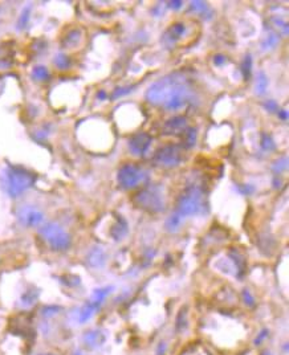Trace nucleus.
Instances as JSON below:
<instances>
[{"label":"nucleus","mask_w":289,"mask_h":355,"mask_svg":"<svg viewBox=\"0 0 289 355\" xmlns=\"http://www.w3.org/2000/svg\"><path fill=\"white\" fill-rule=\"evenodd\" d=\"M146 101L166 110H178L195 98V90L183 72H174L162 77L146 90Z\"/></svg>","instance_id":"obj_1"},{"label":"nucleus","mask_w":289,"mask_h":355,"mask_svg":"<svg viewBox=\"0 0 289 355\" xmlns=\"http://www.w3.org/2000/svg\"><path fill=\"white\" fill-rule=\"evenodd\" d=\"M206 212H207V199L204 186L199 182H191L179 195L175 214L185 219L190 216H200Z\"/></svg>","instance_id":"obj_2"},{"label":"nucleus","mask_w":289,"mask_h":355,"mask_svg":"<svg viewBox=\"0 0 289 355\" xmlns=\"http://www.w3.org/2000/svg\"><path fill=\"white\" fill-rule=\"evenodd\" d=\"M3 187L11 198H18L30 190L36 182V176L23 167L10 166L3 172Z\"/></svg>","instance_id":"obj_3"},{"label":"nucleus","mask_w":289,"mask_h":355,"mask_svg":"<svg viewBox=\"0 0 289 355\" xmlns=\"http://www.w3.org/2000/svg\"><path fill=\"white\" fill-rule=\"evenodd\" d=\"M134 204L149 214H160L165 210V198L158 186H148L133 198Z\"/></svg>","instance_id":"obj_4"},{"label":"nucleus","mask_w":289,"mask_h":355,"mask_svg":"<svg viewBox=\"0 0 289 355\" xmlns=\"http://www.w3.org/2000/svg\"><path fill=\"white\" fill-rule=\"evenodd\" d=\"M39 232H40L41 237L48 243V245L53 251L63 252L67 251V249L71 247V235L64 230L60 224H57V223H47V224L41 227Z\"/></svg>","instance_id":"obj_5"},{"label":"nucleus","mask_w":289,"mask_h":355,"mask_svg":"<svg viewBox=\"0 0 289 355\" xmlns=\"http://www.w3.org/2000/svg\"><path fill=\"white\" fill-rule=\"evenodd\" d=\"M149 181V172L138 164H125L117 175L118 186L122 190H134Z\"/></svg>","instance_id":"obj_6"},{"label":"nucleus","mask_w":289,"mask_h":355,"mask_svg":"<svg viewBox=\"0 0 289 355\" xmlns=\"http://www.w3.org/2000/svg\"><path fill=\"white\" fill-rule=\"evenodd\" d=\"M183 160V151L182 147L177 144H167L158 148L153 155V164L161 168H175Z\"/></svg>","instance_id":"obj_7"},{"label":"nucleus","mask_w":289,"mask_h":355,"mask_svg":"<svg viewBox=\"0 0 289 355\" xmlns=\"http://www.w3.org/2000/svg\"><path fill=\"white\" fill-rule=\"evenodd\" d=\"M16 216L24 227H37L44 222V214L34 206H23L18 210Z\"/></svg>","instance_id":"obj_8"},{"label":"nucleus","mask_w":289,"mask_h":355,"mask_svg":"<svg viewBox=\"0 0 289 355\" xmlns=\"http://www.w3.org/2000/svg\"><path fill=\"white\" fill-rule=\"evenodd\" d=\"M187 32V26L183 22H177L171 24L166 30V32L162 36V43L169 49H174L179 41L183 39V36Z\"/></svg>","instance_id":"obj_9"},{"label":"nucleus","mask_w":289,"mask_h":355,"mask_svg":"<svg viewBox=\"0 0 289 355\" xmlns=\"http://www.w3.org/2000/svg\"><path fill=\"white\" fill-rule=\"evenodd\" d=\"M153 138L148 133H138L129 139V150L137 156H143L152 146Z\"/></svg>","instance_id":"obj_10"},{"label":"nucleus","mask_w":289,"mask_h":355,"mask_svg":"<svg viewBox=\"0 0 289 355\" xmlns=\"http://www.w3.org/2000/svg\"><path fill=\"white\" fill-rule=\"evenodd\" d=\"M187 127H189L187 118L183 115H175L165 122L162 127V134L163 135H182Z\"/></svg>","instance_id":"obj_11"},{"label":"nucleus","mask_w":289,"mask_h":355,"mask_svg":"<svg viewBox=\"0 0 289 355\" xmlns=\"http://www.w3.org/2000/svg\"><path fill=\"white\" fill-rule=\"evenodd\" d=\"M86 261L89 264V266L97 269V268H102L106 263V252L102 247H93L90 252L88 253Z\"/></svg>","instance_id":"obj_12"},{"label":"nucleus","mask_w":289,"mask_h":355,"mask_svg":"<svg viewBox=\"0 0 289 355\" xmlns=\"http://www.w3.org/2000/svg\"><path fill=\"white\" fill-rule=\"evenodd\" d=\"M105 340H106V335L98 329L89 330L84 334V343L88 348L100 347L105 343Z\"/></svg>","instance_id":"obj_13"},{"label":"nucleus","mask_w":289,"mask_h":355,"mask_svg":"<svg viewBox=\"0 0 289 355\" xmlns=\"http://www.w3.org/2000/svg\"><path fill=\"white\" fill-rule=\"evenodd\" d=\"M127 231H129V226H127L126 220H125L122 216H118V218H117V222L114 223V226L111 227L110 236L113 237L115 241H119L126 236Z\"/></svg>","instance_id":"obj_14"},{"label":"nucleus","mask_w":289,"mask_h":355,"mask_svg":"<svg viewBox=\"0 0 289 355\" xmlns=\"http://www.w3.org/2000/svg\"><path fill=\"white\" fill-rule=\"evenodd\" d=\"M111 290H113V286H105V288L96 289V290L93 292L92 298H90V301H88V302L92 303L93 306L98 310L101 305H102V302L105 301V298L109 296V293H110Z\"/></svg>","instance_id":"obj_15"},{"label":"nucleus","mask_w":289,"mask_h":355,"mask_svg":"<svg viewBox=\"0 0 289 355\" xmlns=\"http://www.w3.org/2000/svg\"><path fill=\"white\" fill-rule=\"evenodd\" d=\"M197 144V129L195 127H187L185 133L182 134V147L193 148Z\"/></svg>","instance_id":"obj_16"},{"label":"nucleus","mask_w":289,"mask_h":355,"mask_svg":"<svg viewBox=\"0 0 289 355\" xmlns=\"http://www.w3.org/2000/svg\"><path fill=\"white\" fill-rule=\"evenodd\" d=\"M268 84H269V80H268L267 74L264 73V72H259V74H257V80H256V86H255L256 94H257V96H263L264 93L267 92Z\"/></svg>","instance_id":"obj_17"},{"label":"nucleus","mask_w":289,"mask_h":355,"mask_svg":"<svg viewBox=\"0 0 289 355\" xmlns=\"http://www.w3.org/2000/svg\"><path fill=\"white\" fill-rule=\"evenodd\" d=\"M96 311L97 309L93 306L92 303L86 302L85 305H84V307L80 310V313H78V322H80V323H85V322H88L92 318L93 314H94Z\"/></svg>","instance_id":"obj_18"},{"label":"nucleus","mask_w":289,"mask_h":355,"mask_svg":"<svg viewBox=\"0 0 289 355\" xmlns=\"http://www.w3.org/2000/svg\"><path fill=\"white\" fill-rule=\"evenodd\" d=\"M182 223H183V218L179 216L178 214H173L170 218L166 220V230L171 233L177 232V231H179V228H181Z\"/></svg>","instance_id":"obj_19"},{"label":"nucleus","mask_w":289,"mask_h":355,"mask_svg":"<svg viewBox=\"0 0 289 355\" xmlns=\"http://www.w3.org/2000/svg\"><path fill=\"white\" fill-rule=\"evenodd\" d=\"M260 146L264 151H274L276 150V143H274L273 138L271 134L265 133V131H263L260 135Z\"/></svg>","instance_id":"obj_20"},{"label":"nucleus","mask_w":289,"mask_h":355,"mask_svg":"<svg viewBox=\"0 0 289 355\" xmlns=\"http://www.w3.org/2000/svg\"><path fill=\"white\" fill-rule=\"evenodd\" d=\"M251 72H252V57L251 55H247L241 63V73H243L245 81H248L251 78Z\"/></svg>","instance_id":"obj_21"},{"label":"nucleus","mask_w":289,"mask_h":355,"mask_svg":"<svg viewBox=\"0 0 289 355\" xmlns=\"http://www.w3.org/2000/svg\"><path fill=\"white\" fill-rule=\"evenodd\" d=\"M32 78L36 81H47L49 80V71L43 65L35 67L32 71Z\"/></svg>","instance_id":"obj_22"},{"label":"nucleus","mask_w":289,"mask_h":355,"mask_svg":"<svg viewBox=\"0 0 289 355\" xmlns=\"http://www.w3.org/2000/svg\"><path fill=\"white\" fill-rule=\"evenodd\" d=\"M31 10H32V7H31V6H27V7L22 11V14H20V18H19L18 20V26H16L19 31L24 30V28L27 27V24H28V22H30Z\"/></svg>","instance_id":"obj_23"},{"label":"nucleus","mask_w":289,"mask_h":355,"mask_svg":"<svg viewBox=\"0 0 289 355\" xmlns=\"http://www.w3.org/2000/svg\"><path fill=\"white\" fill-rule=\"evenodd\" d=\"M288 168V156L284 155L281 158H278L277 160H274L273 164L271 166V170L274 174H281L282 171H285Z\"/></svg>","instance_id":"obj_24"},{"label":"nucleus","mask_w":289,"mask_h":355,"mask_svg":"<svg viewBox=\"0 0 289 355\" xmlns=\"http://www.w3.org/2000/svg\"><path fill=\"white\" fill-rule=\"evenodd\" d=\"M37 297H39V293L35 292V290H28L22 296V305L26 307L32 306L36 302Z\"/></svg>","instance_id":"obj_25"},{"label":"nucleus","mask_w":289,"mask_h":355,"mask_svg":"<svg viewBox=\"0 0 289 355\" xmlns=\"http://www.w3.org/2000/svg\"><path fill=\"white\" fill-rule=\"evenodd\" d=\"M135 89V85H129V86H121V88H115L113 90V94H111V100H117V98H121V97L126 96L129 93H131Z\"/></svg>","instance_id":"obj_26"},{"label":"nucleus","mask_w":289,"mask_h":355,"mask_svg":"<svg viewBox=\"0 0 289 355\" xmlns=\"http://www.w3.org/2000/svg\"><path fill=\"white\" fill-rule=\"evenodd\" d=\"M55 65L59 69H68L69 68V65H71V60H69V57L68 56H65L64 53H60V55H57L55 57Z\"/></svg>","instance_id":"obj_27"},{"label":"nucleus","mask_w":289,"mask_h":355,"mask_svg":"<svg viewBox=\"0 0 289 355\" xmlns=\"http://www.w3.org/2000/svg\"><path fill=\"white\" fill-rule=\"evenodd\" d=\"M190 10L198 12V14H202V15H206V12L211 11L207 3H204V2H191L190 3Z\"/></svg>","instance_id":"obj_28"},{"label":"nucleus","mask_w":289,"mask_h":355,"mask_svg":"<svg viewBox=\"0 0 289 355\" xmlns=\"http://www.w3.org/2000/svg\"><path fill=\"white\" fill-rule=\"evenodd\" d=\"M78 40H80V31L74 30L67 36V39H65V44L69 45V47H73V45L77 44Z\"/></svg>","instance_id":"obj_29"},{"label":"nucleus","mask_w":289,"mask_h":355,"mask_svg":"<svg viewBox=\"0 0 289 355\" xmlns=\"http://www.w3.org/2000/svg\"><path fill=\"white\" fill-rule=\"evenodd\" d=\"M278 43V37L276 35H269V36L265 39V41L263 43V49H271L273 47H276V44Z\"/></svg>","instance_id":"obj_30"},{"label":"nucleus","mask_w":289,"mask_h":355,"mask_svg":"<svg viewBox=\"0 0 289 355\" xmlns=\"http://www.w3.org/2000/svg\"><path fill=\"white\" fill-rule=\"evenodd\" d=\"M264 107H265V110L269 111V113H277L278 111L277 102L273 100L265 101V102H264Z\"/></svg>","instance_id":"obj_31"},{"label":"nucleus","mask_w":289,"mask_h":355,"mask_svg":"<svg viewBox=\"0 0 289 355\" xmlns=\"http://www.w3.org/2000/svg\"><path fill=\"white\" fill-rule=\"evenodd\" d=\"M239 191H240L243 195L248 196V195H251V194L255 193V187L251 185H240L239 186Z\"/></svg>","instance_id":"obj_32"},{"label":"nucleus","mask_w":289,"mask_h":355,"mask_svg":"<svg viewBox=\"0 0 289 355\" xmlns=\"http://www.w3.org/2000/svg\"><path fill=\"white\" fill-rule=\"evenodd\" d=\"M60 310V307L57 306H47L44 307V310H43V315H45V317H53L55 314H57V311Z\"/></svg>","instance_id":"obj_33"},{"label":"nucleus","mask_w":289,"mask_h":355,"mask_svg":"<svg viewBox=\"0 0 289 355\" xmlns=\"http://www.w3.org/2000/svg\"><path fill=\"white\" fill-rule=\"evenodd\" d=\"M243 298H244V302L247 303V305H249V306H253V305H255V300H253L252 294H251V292L247 290V289L243 292Z\"/></svg>","instance_id":"obj_34"},{"label":"nucleus","mask_w":289,"mask_h":355,"mask_svg":"<svg viewBox=\"0 0 289 355\" xmlns=\"http://www.w3.org/2000/svg\"><path fill=\"white\" fill-rule=\"evenodd\" d=\"M227 63V57L223 55H216L215 57H214V64H215L216 67H222V65H224V64Z\"/></svg>","instance_id":"obj_35"},{"label":"nucleus","mask_w":289,"mask_h":355,"mask_svg":"<svg viewBox=\"0 0 289 355\" xmlns=\"http://www.w3.org/2000/svg\"><path fill=\"white\" fill-rule=\"evenodd\" d=\"M182 6H183V2H181V0H175V2H169L167 3V7L171 8V10H181Z\"/></svg>","instance_id":"obj_36"},{"label":"nucleus","mask_w":289,"mask_h":355,"mask_svg":"<svg viewBox=\"0 0 289 355\" xmlns=\"http://www.w3.org/2000/svg\"><path fill=\"white\" fill-rule=\"evenodd\" d=\"M267 337H268V330H263V331H261V333H260L259 335H257V338L255 339L256 346H259V344L261 343V342H263V340L265 339Z\"/></svg>","instance_id":"obj_37"},{"label":"nucleus","mask_w":289,"mask_h":355,"mask_svg":"<svg viewBox=\"0 0 289 355\" xmlns=\"http://www.w3.org/2000/svg\"><path fill=\"white\" fill-rule=\"evenodd\" d=\"M277 114H278V118L282 119V121H286V119H288V111L286 110H281V109H278Z\"/></svg>","instance_id":"obj_38"},{"label":"nucleus","mask_w":289,"mask_h":355,"mask_svg":"<svg viewBox=\"0 0 289 355\" xmlns=\"http://www.w3.org/2000/svg\"><path fill=\"white\" fill-rule=\"evenodd\" d=\"M97 96H98V98H100V100H105V98H106V93H105L104 90H101V92L98 93Z\"/></svg>","instance_id":"obj_39"},{"label":"nucleus","mask_w":289,"mask_h":355,"mask_svg":"<svg viewBox=\"0 0 289 355\" xmlns=\"http://www.w3.org/2000/svg\"><path fill=\"white\" fill-rule=\"evenodd\" d=\"M73 355H81V352H80V351H76V352H73Z\"/></svg>","instance_id":"obj_40"},{"label":"nucleus","mask_w":289,"mask_h":355,"mask_svg":"<svg viewBox=\"0 0 289 355\" xmlns=\"http://www.w3.org/2000/svg\"><path fill=\"white\" fill-rule=\"evenodd\" d=\"M263 355H271V352H268V351H265V352H263Z\"/></svg>","instance_id":"obj_41"},{"label":"nucleus","mask_w":289,"mask_h":355,"mask_svg":"<svg viewBox=\"0 0 289 355\" xmlns=\"http://www.w3.org/2000/svg\"><path fill=\"white\" fill-rule=\"evenodd\" d=\"M40 355H55V354H40Z\"/></svg>","instance_id":"obj_42"}]
</instances>
